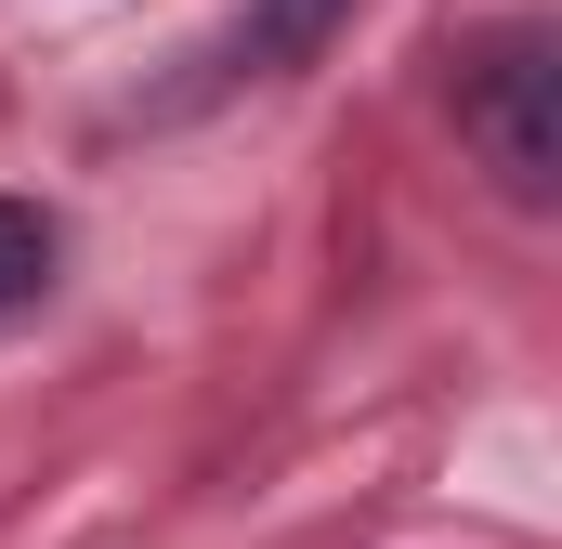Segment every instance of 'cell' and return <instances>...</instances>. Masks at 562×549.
Here are the masks:
<instances>
[{
    "label": "cell",
    "mask_w": 562,
    "mask_h": 549,
    "mask_svg": "<svg viewBox=\"0 0 562 549\" xmlns=\"http://www.w3.org/2000/svg\"><path fill=\"white\" fill-rule=\"evenodd\" d=\"M458 132L484 144V170H497L510 197H550L562 183V53L537 26L458 53Z\"/></svg>",
    "instance_id": "obj_1"
},
{
    "label": "cell",
    "mask_w": 562,
    "mask_h": 549,
    "mask_svg": "<svg viewBox=\"0 0 562 549\" xmlns=\"http://www.w3.org/2000/svg\"><path fill=\"white\" fill-rule=\"evenodd\" d=\"M66 262V236H53V210H26V197H0V314H26L40 288Z\"/></svg>",
    "instance_id": "obj_3"
},
{
    "label": "cell",
    "mask_w": 562,
    "mask_h": 549,
    "mask_svg": "<svg viewBox=\"0 0 562 549\" xmlns=\"http://www.w3.org/2000/svg\"><path fill=\"white\" fill-rule=\"evenodd\" d=\"M340 13H353V0H249V13L210 40V79H276V66H301V53L340 26ZM210 79H196V92H210Z\"/></svg>",
    "instance_id": "obj_2"
}]
</instances>
